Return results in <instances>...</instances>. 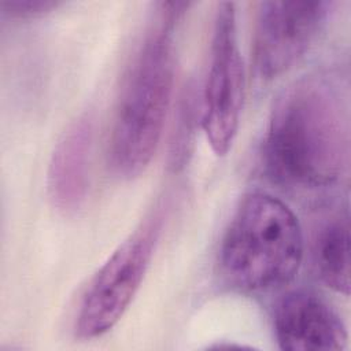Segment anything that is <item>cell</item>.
<instances>
[{"label":"cell","instance_id":"6da1fadb","mask_svg":"<svg viewBox=\"0 0 351 351\" xmlns=\"http://www.w3.org/2000/svg\"><path fill=\"white\" fill-rule=\"evenodd\" d=\"M348 163V117L339 92L304 78L276 103L262 145L266 177L284 188L318 189L339 181Z\"/></svg>","mask_w":351,"mask_h":351},{"label":"cell","instance_id":"7a4b0ae2","mask_svg":"<svg viewBox=\"0 0 351 351\" xmlns=\"http://www.w3.org/2000/svg\"><path fill=\"white\" fill-rule=\"evenodd\" d=\"M189 5L156 3L158 25L125 78L108 138V163L119 178L132 180L144 173L158 148L174 84L171 33Z\"/></svg>","mask_w":351,"mask_h":351},{"label":"cell","instance_id":"3957f363","mask_svg":"<svg viewBox=\"0 0 351 351\" xmlns=\"http://www.w3.org/2000/svg\"><path fill=\"white\" fill-rule=\"evenodd\" d=\"M303 233L293 211L278 197L251 192L237 206L221 241L223 280L245 293L281 289L296 277Z\"/></svg>","mask_w":351,"mask_h":351},{"label":"cell","instance_id":"277c9868","mask_svg":"<svg viewBox=\"0 0 351 351\" xmlns=\"http://www.w3.org/2000/svg\"><path fill=\"white\" fill-rule=\"evenodd\" d=\"M152 214L100 266L82 295L75 317V335L90 340L111 330L129 308L149 266L160 229Z\"/></svg>","mask_w":351,"mask_h":351},{"label":"cell","instance_id":"5b68a950","mask_svg":"<svg viewBox=\"0 0 351 351\" xmlns=\"http://www.w3.org/2000/svg\"><path fill=\"white\" fill-rule=\"evenodd\" d=\"M244 95V66L239 48L236 8L230 1L217 7L210 67L202 99V128L217 156L230 149L237 134Z\"/></svg>","mask_w":351,"mask_h":351},{"label":"cell","instance_id":"8992f818","mask_svg":"<svg viewBox=\"0 0 351 351\" xmlns=\"http://www.w3.org/2000/svg\"><path fill=\"white\" fill-rule=\"evenodd\" d=\"M335 3L326 0L263 1L254 33V63L271 80L289 70L324 27Z\"/></svg>","mask_w":351,"mask_h":351},{"label":"cell","instance_id":"52a82bcc","mask_svg":"<svg viewBox=\"0 0 351 351\" xmlns=\"http://www.w3.org/2000/svg\"><path fill=\"white\" fill-rule=\"evenodd\" d=\"M273 329L278 347L287 351L344 350L348 341L340 315L307 289L291 291L277 302Z\"/></svg>","mask_w":351,"mask_h":351},{"label":"cell","instance_id":"ba28073f","mask_svg":"<svg viewBox=\"0 0 351 351\" xmlns=\"http://www.w3.org/2000/svg\"><path fill=\"white\" fill-rule=\"evenodd\" d=\"M93 119L80 115L62 134L51 155L48 195L59 211L73 214L84 204L89 188Z\"/></svg>","mask_w":351,"mask_h":351},{"label":"cell","instance_id":"9c48e42d","mask_svg":"<svg viewBox=\"0 0 351 351\" xmlns=\"http://www.w3.org/2000/svg\"><path fill=\"white\" fill-rule=\"evenodd\" d=\"M313 263L319 280L337 293H350V217L347 211L329 215L313 239Z\"/></svg>","mask_w":351,"mask_h":351},{"label":"cell","instance_id":"30bf717a","mask_svg":"<svg viewBox=\"0 0 351 351\" xmlns=\"http://www.w3.org/2000/svg\"><path fill=\"white\" fill-rule=\"evenodd\" d=\"M195 108L192 104V100L188 96L184 99L178 118H177V125L173 132V140L170 143L171 151H170V165L173 169H178L185 165L188 160V156L191 155V145L193 140V123H195Z\"/></svg>","mask_w":351,"mask_h":351},{"label":"cell","instance_id":"8fae6325","mask_svg":"<svg viewBox=\"0 0 351 351\" xmlns=\"http://www.w3.org/2000/svg\"><path fill=\"white\" fill-rule=\"evenodd\" d=\"M59 5L58 1L47 0H15V1H1L0 7L4 14L11 18H33L47 14Z\"/></svg>","mask_w":351,"mask_h":351}]
</instances>
